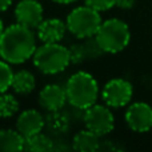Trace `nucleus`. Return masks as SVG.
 <instances>
[{
  "label": "nucleus",
  "instance_id": "9d476101",
  "mask_svg": "<svg viewBox=\"0 0 152 152\" xmlns=\"http://www.w3.org/2000/svg\"><path fill=\"white\" fill-rule=\"evenodd\" d=\"M44 127L43 115L36 110H26L19 115L16 121V131L26 139L28 136L42 132Z\"/></svg>",
  "mask_w": 152,
  "mask_h": 152
},
{
  "label": "nucleus",
  "instance_id": "f8f14e48",
  "mask_svg": "<svg viewBox=\"0 0 152 152\" xmlns=\"http://www.w3.org/2000/svg\"><path fill=\"white\" fill-rule=\"evenodd\" d=\"M67 24L60 19H47L37 27V37L43 43H59L64 37Z\"/></svg>",
  "mask_w": 152,
  "mask_h": 152
},
{
  "label": "nucleus",
  "instance_id": "412c9836",
  "mask_svg": "<svg viewBox=\"0 0 152 152\" xmlns=\"http://www.w3.org/2000/svg\"><path fill=\"white\" fill-rule=\"evenodd\" d=\"M135 1L136 0H116V5L119 8H123V10H129L134 7Z\"/></svg>",
  "mask_w": 152,
  "mask_h": 152
},
{
  "label": "nucleus",
  "instance_id": "39448f33",
  "mask_svg": "<svg viewBox=\"0 0 152 152\" xmlns=\"http://www.w3.org/2000/svg\"><path fill=\"white\" fill-rule=\"evenodd\" d=\"M66 24L72 35L79 39H87L96 35L102 24V18L99 11L94 10L89 5H83L71 11Z\"/></svg>",
  "mask_w": 152,
  "mask_h": 152
},
{
  "label": "nucleus",
  "instance_id": "7ed1b4c3",
  "mask_svg": "<svg viewBox=\"0 0 152 152\" xmlns=\"http://www.w3.org/2000/svg\"><path fill=\"white\" fill-rule=\"evenodd\" d=\"M34 64L45 75H55L71 64L68 48L59 43H44L34 53Z\"/></svg>",
  "mask_w": 152,
  "mask_h": 152
},
{
  "label": "nucleus",
  "instance_id": "dca6fc26",
  "mask_svg": "<svg viewBox=\"0 0 152 152\" xmlns=\"http://www.w3.org/2000/svg\"><path fill=\"white\" fill-rule=\"evenodd\" d=\"M53 148L52 140L48 136L43 135L42 132L28 136L24 139V150L26 151H34V152H47Z\"/></svg>",
  "mask_w": 152,
  "mask_h": 152
},
{
  "label": "nucleus",
  "instance_id": "6e6552de",
  "mask_svg": "<svg viewBox=\"0 0 152 152\" xmlns=\"http://www.w3.org/2000/svg\"><path fill=\"white\" fill-rule=\"evenodd\" d=\"M43 7L37 0H21L15 8V18L19 24L34 29L43 21Z\"/></svg>",
  "mask_w": 152,
  "mask_h": 152
},
{
  "label": "nucleus",
  "instance_id": "9b49d317",
  "mask_svg": "<svg viewBox=\"0 0 152 152\" xmlns=\"http://www.w3.org/2000/svg\"><path fill=\"white\" fill-rule=\"evenodd\" d=\"M67 102L66 88L58 84H48L40 91L39 104L47 111H58Z\"/></svg>",
  "mask_w": 152,
  "mask_h": 152
},
{
  "label": "nucleus",
  "instance_id": "5701e85b",
  "mask_svg": "<svg viewBox=\"0 0 152 152\" xmlns=\"http://www.w3.org/2000/svg\"><path fill=\"white\" fill-rule=\"evenodd\" d=\"M55 3H59V4H69V3H74L76 0H53Z\"/></svg>",
  "mask_w": 152,
  "mask_h": 152
},
{
  "label": "nucleus",
  "instance_id": "a211bd4d",
  "mask_svg": "<svg viewBox=\"0 0 152 152\" xmlns=\"http://www.w3.org/2000/svg\"><path fill=\"white\" fill-rule=\"evenodd\" d=\"M13 72L10 67V63L5 60H0V94L5 92L12 84Z\"/></svg>",
  "mask_w": 152,
  "mask_h": 152
},
{
  "label": "nucleus",
  "instance_id": "2eb2a0df",
  "mask_svg": "<svg viewBox=\"0 0 152 152\" xmlns=\"http://www.w3.org/2000/svg\"><path fill=\"white\" fill-rule=\"evenodd\" d=\"M24 150V137L13 129L0 131V151H21Z\"/></svg>",
  "mask_w": 152,
  "mask_h": 152
},
{
  "label": "nucleus",
  "instance_id": "20e7f679",
  "mask_svg": "<svg viewBox=\"0 0 152 152\" xmlns=\"http://www.w3.org/2000/svg\"><path fill=\"white\" fill-rule=\"evenodd\" d=\"M129 28L119 19H108L102 21L95 39L103 52L116 53L123 51L129 43Z\"/></svg>",
  "mask_w": 152,
  "mask_h": 152
},
{
  "label": "nucleus",
  "instance_id": "f03ea898",
  "mask_svg": "<svg viewBox=\"0 0 152 152\" xmlns=\"http://www.w3.org/2000/svg\"><path fill=\"white\" fill-rule=\"evenodd\" d=\"M67 102L79 110H87L96 103L99 87L95 77L88 72L79 71L68 79L66 86Z\"/></svg>",
  "mask_w": 152,
  "mask_h": 152
},
{
  "label": "nucleus",
  "instance_id": "aec40b11",
  "mask_svg": "<svg viewBox=\"0 0 152 152\" xmlns=\"http://www.w3.org/2000/svg\"><path fill=\"white\" fill-rule=\"evenodd\" d=\"M87 5L92 7L94 10L99 11H107L110 8H112L113 5H116V0H86Z\"/></svg>",
  "mask_w": 152,
  "mask_h": 152
},
{
  "label": "nucleus",
  "instance_id": "ddd939ff",
  "mask_svg": "<svg viewBox=\"0 0 152 152\" xmlns=\"http://www.w3.org/2000/svg\"><path fill=\"white\" fill-rule=\"evenodd\" d=\"M99 135L89 129L77 132L72 140V147L80 152H95L99 150Z\"/></svg>",
  "mask_w": 152,
  "mask_h": 152
},
{
  "label": "nucleus",
  "instance_id": "4468645a",
  "mask_svg": "<svg viewBox=\"0 0 152 152\" xmlns=\"http://www.w3.org/2000/svg\"><path fill=\"white\" fill-rule=\"evenodd\" d=\"M35 86H36L35 76L29 71L23 69V71H19V72H16V74H13L11 87L13 88V91H15L16 94H20V95L31 94L35 89Z\"/></svg>",
  "mask_w": 152,
  "mask_h": 152
},
{
  "label": "nucleus",
  "instance_id": "6ab92c4d",
  "mask_svg": "<svg viewBox=\"0 0 152 152\" xmlns=\"http://www.w3.org/2000/svg\"><path fill=\"white\" fill-rule=\"evenodd\" d=\"M69 51V59H71V63L74 64H79L81 61H84L87 58V52L84 44H74L68 48Z\"/></svg>",
  "mask_w": 152,
  "mask_h": 152
},
{
  "label": "nucleus",
  "instance_id": "423d86ee",
  "mask_svg": "<svg viewBox=\"0 0 152 152\" xmlns=\"http://www.w3.org/2000/svg\"><path fill=\"white\" fill-rule=\"evenodd\" d=\"M84 123L87 129L95 132L99 136L110 134L115 126V119L111 110L105 105L94 104L86 110Z\"/></svg>",
  "mask_w": 152,
  "mask_h": 152
},
{
  "label": "nucleus",
  "instance_id": "0eeeda50",
  "mask_svg": "<svg viewBox=\"0 0 152 152\" xmlns=\"http://www.w3.org/2000/svg\"><path fill=\"white\" fill-rule=\"evenodd\" d=\"M132 84L124 79H112L103 88V100L108 107L120 108L127 105L132 99Z\"/></svg>",
  "mask_w": 152,
  "mask_h": 152
},
{
  "label": "nucleus",
  "instance_id": "b1692460",
  "mask_svg": "<svg viewBox=\"0 0 152 152\" xmlns=\"http://www.w3.org/2000/svg\"><path fill=\"white\" fill-rule=\"evenodd\" d=\"M3 31H4V26H3V20L0 19V35L3 34Z\"/></svg>",
  "mask_w": 152,
  "mask_h": 152
},
{
  "label": "nucleus",
  "instance_id": "1a4fd4ad",
  "mask_svg": "<svg viewBox=\"0 0 152 152\" xmlns=\"http://www.w3.org/2000/svg\"><path fill=\"white\" fill-rule=\"evenodd\" d=\"M126 121L135 132H147L152 128V107L147 103H135L126 112Z\"/></svg>",
  "mask_w": 152,
  "mask_h": 152
},
{
  "label": "nucleus",
  "instance_id": "4be33fe9",
  "mask_svg": "<svg viewBox=\"0 0 152 152\" xmlns=\"http://www.w3.org/2000/svg\"><path fill=\"white\" fill-rule=\"evenodd\" d=\"M12 1L13 0H0V12L8 10V7L12 4Z\"/></svg>",
  "mask_w": 152,
  "mask_h": 152
},
{
  "label": "nucleus",
  "instance_id": "f3484780",
  "mask_svg": "<svg viewBox=\"0 0 152 152\" xmlns=\"http://www.w3.org/2000/svg\"><path fill=\"white\" fill-rule=\"evenodd\" d=\"M19 111V102L10 94H0V118H11Z\"/></svg>",
  "mask_w": 152,
  "mask_h": 152
},
{
  "label": "nucleus",
  "instance_id": "f257e3e1",
  "mask_svg": "<svg viewBox=\"0 0 152 152\" xmlns=\"http://www.w3.org/2000/svg\"><path fill=\"white\" fill-rule=\"evenodd\" d=\"M36 37L31 28L16 23L0 35V56L10 64H21L34 56Z\"/></svg>",
  "mask_w": 152,
  "mask_h": 152
}]
</instances>
